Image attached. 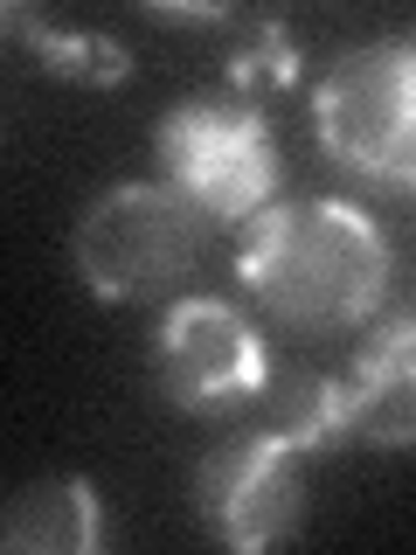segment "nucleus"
<instances>
[{"label": "nucleus", "mask_w": 416, "mask_h": 555, "mask_svg": "<svg viewBox=\"0 0 416 555\" xmlns=\"http://www.w3.org/2000/svg\"><path fill=\"white\" fill-rule=\"evenodd\" d=\"M236 278L271 320L306 326V334H340V326L375 320L381 292H389V236L375 230L368 208L340 195L271 202L250 216Z\"/></svg>", "instance_id": "nucleus-1"}, {"label": "nucleus", "mask_w": 416, "mask_h": 555, "mask_svg": "<svg viewBox=\"0 0 416 555\" xmlns=\"http://www.w3.org/2000/svg\"><path fill=\"white\" fill-rule=\"evenodd\" d=\"M208 250V216L173 181H118L83 208L69 257H77L83 292L104 306H153L181 299Z\"/></svg>", "instance_id": "nucleus-2"}, {"label": "nucleus", "mask_w": 416, "mask_h": 555, "mask_svg": "<svg viewBox=\"0 0 416 555\" xmlns=\"http://www.w3.org/2000/svg\"><path fill=\"white\" fill-rule=\"evenodd\" d=\"M312 132L361 181L416 195V42H368L312 83Z\"/></svg>", "instance_id": "nucleus-3"}, {"label": "nucleus", "mask_w": 416, "mask_h": 555, "mask_svg": "<svg viewBox=\"0 0 416 555\" xmlns=\"http://www.w3.org/2000/svg\"><path fill=\"white\" fill-rule=\"evenodd\" d=\"M153 153L208 222H250L277 195V139L257 98H181L153 132Z\"/></svg>", "instance_id": "nucleus-4"}, {"label": "nucleus", "mask_w": 416, "mask_h": 555, "mask_svg": "<svg viewBox=\"0 0 416 555\" xmlns=\"http://www.w3.org/2000/svg\"><path fill=\"white\" fill-rule=\"evenodd\" d=\"M146 361H153V389L173 410H195V416L243 410L271 382V354H264V334L250 326V312L230 299H202V292L167 306Z\"/></svg>", "instance_id": "nucleus-5"}, {"label": "nucleus", "mask_w": 416, "mask_h": 555, "mask_svg": "<svg viewBox=\"0 0 416 555\" xmlns=\"http://www.w3.org/2000/svg\"><path fill=\"white\" fill-rule=\"evenodd\" d=\"M299 459H306V451H291L285 438H271L264 424L222 438L202 459V473H195V514H202V528L216 534L222 548H243V555L291 542L299 520H306Z\"/></svg>", "instance_id": "nucleus-6"}, {"label": "nucleus", "mask_w": 416, "mask_h": 555, "mask_svg": "<svg viewBox=\"0 0 416 555\" xmlns=\"http://www.w3.org/2000/svg\"><path fill=\"white\" fill-rule=\"evenodd\" d=\"M347 416L354 430L381 451H410L416 444V312L381 320L368 347L354 354L347 375Z\"/></svg>", "instance_id": "nucleus-7"}, {"label": "nucleus", "mask_w": 416, "mask_h": 555, "mask_svg": "<svg viewBox=\"0 0 416 555\" xmlns=\"http://www.w3.org/2000/svg\"><path fill=\"white\" fill-rule=\"evenodd\" d=\"M0 548L8 555H98L104 548V507L98 486L77 473L35 479L0 514Z\"/></svg>", "instance_id": "nucleus-8"}, {"label": "nucleus", "mask_w": 416, "mask_h": 555, "mask_svg": "<svg viewBox=\"0 0 416 555\" xmlns=\"http://www.w3.org/2000/svg\"><path fill=\"white\" fill-rule=\"evenodd\" d=\"M257 424L271 438H285L291 451H326L340 430H354L347 416V382L320 369H271L264 396H257Z\"/></svg>", "instance_id": "nucleus-9"}, {"label": "nucleus", "mask_w": 416, "mask_h": 555, "mask_svg": "<svg viewBox=\"0 0 416 555\" xmlns=\"http://www.w3.org/2000/svg\"><path fill=\"white\" fill-rule=\"evenodd\" d=\"M8 35L14 42H28V56L49 69V77L63 83H83V91H112V83H126L132 56L112 42V35H83V28H56L49 14L22 8V0H8Z\"/></svg>", "instance_id": "nucleus-10"}, {"label": "nucleus", "mask_w": 416, "mask_h": 555, "mask_svg": "<svg viewBox=\"0 0 416 555\" xmlns=\"http://www.w3.org/2000/svg\"><path fill=\"white\" fill-rule=\"evenodd\" d=\"M230 83L236 91H264V83H299V49H291V35H285V22H250V35H243V49L230 56Z\"/></svg>", "instance_id": "nucleus-11"}]
</instances>
